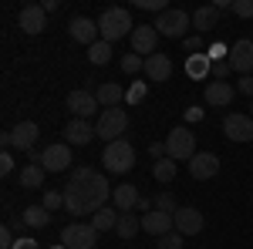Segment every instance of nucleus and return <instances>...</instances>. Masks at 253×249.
<instances>
[{
  "mask_svg": "<svg viewBox=\"0 0 253 249\" xmlns=\"http://www.w3.org/2000/svg\"><path fill=\"white\" fill-rule=\"evenodd\" d=\"M112 192L115 189L108 185V178L101 172H95L91 165H78L64 185V209L71 215H95L98 209L108 206Z\"/></svg>",
  "mask_w": 253,
  "mask_h": 249,
  "instance_id": "1",
  "label": "nucleus"
},
{
  "mask_svg": "<svg viewBox=\"0 0 253 249\" xmlns=\"http://www.w3.org/2000/svg\"><path fill=\"white\" fill-rule=\"evenodd\" d=\"M132 31H135V24H132V17H128L125 7H108V10H101V17H98V34H101V40L115 44V40H122V37H132Z\"/></svg>",
  "mask_w": 253,
  "mask_h": 249,
  "instance_id": "2",
  "label": "nucleus"
},
{
  "mask_svg": "<svg viewBox=\"0 0 253 249\" xmlns=\"http://www.w3.org/2000/svg\"><path fill=\"white\" fill-rule=\"evenodd\" d=\"M101 162H105V169L112 175H125V172H132V165H135V148H132L125 138H118L112 145H105Z\"/></svg>",
  "mask_w": 253,
  "mask_h": 249,
  "instance_id": "3",
  "label": "nucleus"
},
{
  "mask_svg": "<svg viewBox=\"0 0 253 249\" xmlns=\"http://www.w3.org/2000/svg\"><path fill=\"white\" fill-rule=\"evenodd\" d=\"M125 128H128V111L125 108H101V115H98L95 121V132L112 145V142H118L122 135H125Z\"/></svg>",
  "mask_w": 253,
  "mask_h": 249,
  "instance_id": "4",
  "label": "nucleus"
},
{
  "mask_svg": "<svg viewBox=\"0 0 253 249\" xmlns=\"http://www.w3.org/2000/svg\"><path fill=\"white\" fill-rule=\"evenodd\" d=\"M159 31V37H186V31L193 27V14H186V10H166V14H159L156 24H152Z\"/></svg>",
  "mask_w": 253,
  "mask_h": 249,
  "instance_id": "5",
  "label": "nucleus"
},
{
  "mask_svg": "<svg viewBox=\"0 0 253 249\" xmlns=\"http://www.w3.org/2000/svg\"><path fill=\"white\" fill-rule=\"evenodd\" d=\"M38 135H41V128H38V121H17L10 132L3 135V148L10 152V148H20V152H31L34 145H38Z\"/></svg>",
  "mask_w": 253,
  "mask_h": 249,
  "instance_id": "6",
  "label": "nucleus"
},
{
  "mask_svg": "<svg viewBox=\"0 0 253 249\" xmlns=\"http://www.w3.org/2000/svg\"><path fill=\"white\" fill-rule=\"evenodd\" d=\"M95 243H98V232L91 222H71V226L61 229V246L68 249H95Z\"/></svg>",
  "mask_w": 253,
  "mask_h": 249,
  "instance_id": "7",
  "label": "nucleus"
},
{
  "mask_svg": "<svg viewBox=\"0 0 253 249\" xmlns=\"http://www.w3.org/2000/svg\"><path fill=\"white\" fill-rule=\"evenodd\" d=\"M166 152L172 162H189L196 155V135L189 128H172L169 138H166Z\"/></svg>",
  "mask_w": 253,
  "mask_h": 249,
  "instance_id": "8",
  "label": "nucleus"
},
{
  "mask_svg": "<svg viewBox=\"0 0 253 249\" xmlns=\"http://www.w3.org/2000/svg\"><path fill=\"white\" fill-rule=\"evenodd\" d=\"M132 54H145V58H152V54H159L156 51V44H159V31L152 27V24H138L135 31H132Z\"/></svg>",
  "mask_w": 253,
  "mask_h": 249,
  "instance_id": "9",
  "label": "nucleus"
},
{
  "mask_svg": "<svg viewBox=\"0 0 253 249\" xmlns=\"http://www.w3.org/2000/svg\"><path fill=\"white\" fill-rule=\"evenodd\" d=\"M41 165H44V172H68V165H71V145L68 142L47 145L44 155H41Z\"/></svg>",
  "mask_w": 253,
  "mask_h": 249,
  "instance_id": "10",
  "label": "nucleus"
},
{
  "mask_svg": "<svg viewBox=\"0 0 253 249\" xmlns=\"http://www.w3.org/2000/svg\"><path fill=\"white\" fill-rule=\"evenodd\" d=\"M68 108H71L75 118H84V121L101 115V105H98V98L91 95V91H71V95H68Z\"/></svg>",
  "mask_w": 253,
  "mask_h": 249,
  "instance_id": "11",
  "label": "nucleus"
},
{
  "mask_svg": "<svg viewBox=\"0 0 253 249\" xmlns=\"http://www.w3.org/2000/svg\"><path fill=\"white\" fill-rule=\"evenodd\" d=\"M230 68H233L240 77H247L253 71V40L247 37V40H236L233 47H230Z\"/></svg>",
  "mask_w": 253,
  "mask_h": 249,
  "instance_id": "12",
  "label": "nucleus"
},
{
  "mask_svg": "<svg viewBox=\"0 0 253 249\" xmlns=\"http://www.w3.org/2000/svg\"><path fill=\"white\" fill-rule=\"evenodd\" d=\"M223 135L230 142H253V118L250 115H226L223 118Z\"/></svg>",
  "mask_w": 253,
  "mask_h": 249,
  "instance_id": "13",
  "label": "nucleus"
},
{
  "mask_svg": "<svg viewBox=\"0 0 253 249\" xmlns=\"http://www.w3.org/2000/svg\"><path fill=\"white\" fill-rule=\"evenodd\" d=\"M20 31L24 34H41L44 27H47V10L41 7V3H27V7H20Z\"/></svg>",
  "mask_w": 253,
  "mask_h": 249,
  "instance_id": "14",
  "label": "nucleus"
},
{
  "mask_svg": "<svg viewBox=\"0 0 253 249\" xmlns=\"http://www.w3.org/2000/svg\"><path fill=\"white\" fill-rule=\"evenodd\" d=\"M68 34H71V40H78V44H98V20H91V17H71L68 20Z\"/></svg>",
  "mask_w": 253,
  "mask_h": 249,
  "instance_id": "15",
  "label": "nucleus"
},
{
  "mask_svg": "<svg viewBox=\"0 0 253 249\" xmlns=\"http://www.w3.org/2000/svg\"><path fill=\"white\" fill-rule=\"evenodd\" d=\"M172 219H175V232H182V236L203 232V212L196 209V206H179Z\"/></svg>",
  "mask_w": 253,
  "mask_h": 249,
  "instance_id": "16",
  "label": "nucleus"
},
{
  "mask_svg": "<svg viewBox=\"0 0 253 249\" xmlns=\"http://www.w3.org/2000/svg\"><path fill=\"white\" fill-rule=\"evenodd\" d=\"M216 172H219V155H213V152H196L193 158H189V175H193V178H199V182L213 178Z\"/></svg>",
  "mask_w": 253,
  "mask_h": 249,
  "instance_id": "17",
  "label": "nucleus"
},
{
  "mask_svg": "<svg viewBox=\"0 0 253 249\" xmlns=\"http://www.w3.org/2000/svg\"><path fill=\"white\" fill-rule=\"evenodd\" d=\"M95 125H91V121H84V118H71V121H68V128H64V142H68V145H88V142H91V138H95Z\"/></svg>",
  "mask_w": 253,
  "mask_h": 249,
  "instance_id": "18",
  "label": "nucleus"
},
{
  "mask_svg": "<svg viewBox=\"0 0 253 249\" xmlns=\"http://www.w3.org/2000/svg\"><path fill=\"white\" fill-rule=\"evenodd\" d=\"M142 229L149 232V236H166V232H175V219L169 215V212H159L152 209L149 215H142Z\"/></svg>",
  "mask_w": 253,
  "mask_h": 249,
  "instance_id": "19",
  "label": "nucleus"
},
{
  "mask_svg": "<svg viewBox=\"0 0 253 249\" xmlns=\"http://www.w3.org/2000/svg\"><path fill=\"white\" fill-rule=\"evenodd\" d=\"M233 98H236V88L230 81H210L206 84V105L210 108H226Z\"/></svg>",
  "mask_w": 253,
  "mask_h": 249,
  "instance_id": "20",
  "label": "nucleus"
},
{
  "mask_svg": "<svg viewBox=\"0 0 253 249\" xmlns=\"http://www.w3.org/2000/svg\"><path fill=\"white\" fill-rule=\"evenodd\" d=\"M145 77L149 81H169L172 77V61L169 54H152V58H145Z\"/></svg>",
  "mask_w": 253,
  "mask_h": 249,
  "instance_id": "21",
  "label": "nucleus"
},
{
  "mask_svg": "<svg viewBox=\"0 0 253 249\" xmlns=\"http://www.w3.org/2000/svg\"><path fill=\"white\" fill-rule=\"evenodd\" d=\"M138 199H142V195H138V189H135V185H128V182H125V185H115V192H112V202H115L118 212L138 209Z\"/></svg>",
  "mask_w": 253,
  "mask_h": 249,
  "instance_id": "22",
  "label": "nucleus"
},
{
  "mask_svg": "<svg viewBox=\"0 0 253 249\" xmlns=\"http://www.w3.org/2000/svg\"><path fill=\"white\" fill-rule=\"evenodd\" d=\"M186 74L193 77V81L210 77L213 74V61H210V54H189V61H186Z\"/></svg>",
  "mask_w": 253,
  "mask_h": 249,
  "instance_id": "23",
  "label": "nucleus"
},
{
  "mask_svg": "<svg viewBox=\"0 0 253 249\" xmlns=\"http://www.w3.org/2000/svg\"><path fill=\"white\" fill-rule=\"evenodd\" d=\"M216 20H219V10L216 7H199V10H193V27L199 34H210L216 27Z\"/></svg>",
  "mask_w": 253,
  "mask_h": 249,
  "instance_id": "24",
  "label": "nucleus"
},
{
  "mask_svg": "<svg viewBox=\"0 0 253 249\" xmlns=\"http://www.w3.org/2000/svg\"><path fill=\"white\" fill-rule=\"evenodd\" d=\"M118 215L122 212L115 209V206H105V209H98L95 215H91V226H95V232H108L118 226Z\"/></svg>",
  "mask_w": 253,
  "mask_h": 249,
  "instance_id": "25",
  "label": "nucleus"
},
{
  "mask_svg": "<svg viewBox=\"0 0 253 249\" xmlns=\"http://www.w3.org/2000/svg\"><path fill=\"white\" fill-rule=\"evenodd\" d=\"M95 98H98L101 108H118V105L125 101V91H122L118 84H101V88L95 91Z\"/></svg>",
  "mask_w": 253,
  "mask_h": 249,
  "instance_id": "26",
  "label": "nucleus"
},
{
  "mask_svg": "<svg viewBox=\"0 0 253 249\" xmlns=\"http://www.w3.org/2000/svg\"><path fill=\"white\" fill-rule=\"evenodd\" d=\"M20 185H24V189H41V185H44V165H38V162L24 165V169H20Z\"/></svg>",
  "mask_w": 253,
  "mask_h": 249,
  "instance_id": "27",
  "label": "nucleus"
},
{
  "mask_svg": "<svg viewBox=\"0 0 253 249\" xmlns=\"http://www.w3.org/2000/svg\"><path fill=\"white\" fill-rule=\"evenodd\" d=\"M20 219H24V226H31V229H44V226L51 222V212L44 209V206H27Z\"/></svg>",
  "mask_w": 253,
  "mask_h": 249,
  "instance_id": "28",
  "label": "nucleus"
},
{
  "mask_svg": "<svg viewBox=\"0 0 253 249\" xmlns=\"http://www.w3.org/2000/svg\"><path fill=\"white\" fill-rule=\"evenodd\" d=\"M138 229H142V219H138V215H132V212H122V215H118L115 232L122 236V239H132Z\"/></svg>",
  "mask_w": 253,
  "mask_h": 249,
  "instance_id": "29",
  "label": "nucleus"
},
{
  "mask_svg": "<svg viewBox=\"0 0 253 249\" xmlns=\"http://www.w3.org/2000/svg\"><path fill=\"white\" fill-rule=\"evenodd\" d=\"M88 61H91V64H108V61H112V44H108V40L91 44V47H88Z\"/></svg>",
  "mask_w": 253,
  "mask_h": 249,
  "instance_id": "30",
  "label": "nucleus"
},
{
  "mask_svg": "<svg viewBox=\"0 0 253 249\" xmlns=\"http://www.w3.org/2000/svg\"><path fill=\"white\" fill-rule=\"evenodd\" d=\"M152 175H156V182H166V185H169V182L175 178V162H172V158L156 162V165H152Z\"/></svg>",
  "mask_w": 253,
  "mask_h": 249,
  "instance_id": "31",
  "label": "nucleus"
},
{
  "mask_svg": "<svg viewBox=\"0 0 253 249\" xmlns=\"http://www.w3.org/2000/svg\"><path fill=\"white\" fill-rule=\"evenodd\" d=\"M122 71H125V74H138V71H145V58H138V54H125V58H122Z\"/></svg>",
  "mask_w": 253,
  "mask_h": 249,
  "instance_id": "32",
  "label": "nucleus"
},
{
  "mask_svg": "<svg viewBox=\"0 0 253 249\" xmlns=\"http://www.w3.org/2000/svg\"><path fill=\"white\" fill-rule=\"evenodd\" d=\"M145 95H149V84H145V81H135V84L125 91V101H128V105H138V101H145Z\"/></svg>",
  "mask_w": 253,
  "mask_h": 249,
  "instance_id": "33",
  "label": "nucleus"
},
{
  "mask_svg": "<svg viewBox=\"0 0 253 249\" xmlns=\"http://www.w3.org/2000/svg\"><path fill=\"white\" fill-rule=\"evenodd\" d=\"M156 209H159V212H169V215H175L179 202H175V195H172V192H162V195L156 199Z\"/></svg>",
  "mask_w": 253,
  "mask_h": 249,
  "instance_id": "34",
  "label": "nucleus"
},
{
  "mask_svg": "<svg viewBox=\"0 0 253 249\" xmlns=\"http://www.w3.org/2000/svg\"><path fill=\"white\" fill-rule=\"evenodd\" d=\"M156 246L159 249H182V232H166V236H159Z\"/></svg>",
  "mask_w": 253,
  "mask_h": 249,
  "instance_id": "35",
  "label": "nucleus"
},
{
  "mask_svg": "<svg viewBox=\"0 0 253 249\" xmlns=\"http://www.w3.org/2000/svg\"><path fill=\"white\" fill-rule=\"evenodd\" d=\"M47 212H54V209H64V192H44V202H41Z\"/></svg>",
  "mask_w": 253,
  "mask_h": 249,
  "instance_id": "36",
  "label": "nucleus"
},
{
  "mask_svg": "<svg viewBox=\"0 0 253 249\" xmlns=\"http://www.w3.org/2000/svg\"><path fill=\"white\" fill-rule=\"evenodd\" d=\"M230 74H233L230 61H213V81H226Z\"/></svg>",
  "mask_w": 253,
  "mask_h": 249,
  "instance_id": "37",
  "label": "nucleus"
},
{
  "mask_svg": "<svg viewBox=\"0 0 253 249\" xmlns=\"http://www.w3.org/2000/svg\"><path fill=\"white\" fill-rule=\"evenodd\" d=\"M233 14H236V17H253V0H236Z\"/></svg>",
  "mask_w": 253,
  "mask_h": 249,
  "instance_id": "38",
  "label": "nucleus"
},
{
  "mask_svg": "<svg viewBox=\"0 0 253 249\" xmlns=\"http://www.w3.org/2000/svg\"><path fill=\"white\" fill-rule=\"evenodd\" d=\"M138 7H142V10H156V14H166V10H169L166 0H138Z\"/></svg>",
  "mask_w": 253,
  "mask_h": 249,
  "instance_id": "39",
  "label": "nucleus"
},
{
  "mask_svg": "<svg viewBox=\"0 0 253 249\" xmlns=\"http://www.w3.org/2000/svg\"><path fill=\"white\" fill-rule=\"evenodd\" d=\"M236 91H240V95H247V98H253V74L240 77V81H236Z\"/></svg>",
  "mask_w": 253,
  "mask_h": 249,
  "instance_id": "40",
  "label": "nucleus"
},
{
  "mask_svg": "<svg viewBox=\"0 0 253 249\" xmlns=\"http://www.w3.org/2000/svg\"><path fill=\"white\" fill-rule=\"evenodd\" d=\"M149 155H152L156 162H162V158H169V152H166V142H152V145H149Z\"/></svg>",
  "mask_w": 253,
  "mask_h": 249,
  "instance_id": "41",
  "label": "nucleus"
},
{
  "mask_svg": "<svg viewBox=\"0 0 253 249\" xmlns=\"http://www.w3.org/2000/svg\"><path fill=\"white\" fill-rule=\"evenodd\" d=\"M14 243H17V239H14V232L3 226V229H0V249H14Z\"/></svg>",
  "mask_w": 253,
  "mask_h": 249,
  "instance_id": "42",
  "label": "nucleus"
},
{
  "mask_svg": "<svg viewBox=\"0 0 253 249\" xmlns=\"http://www.w3.org/2000/svg\"><path fill=\"white\" fill-rule=\"evenodd\" d=\"M182 47H186V51H193V54H199V47H203V37H199V34H193V37L182 40Z\"/></svg>",
  "mask_w": 253,
  "mask_h": 249,
  "instance_id": "43",
  "label": "nucleus"
},
{
  "mask_svg": "<svg viewBox=\"0 0 253 249\" xmlns=\"http://www.w3.org/2000/svg\"><path fill=\"white\" fill-rule=\"evenodd\" d=\"M0 172H3V175H10V172H14V155H10V152H3V155H0Z\"/></svg>",
  "mask_w": 253,
  "mask_h": 249,
  "instance_id": "44",
  "label": "nucleus"
},
{
  "mask_svg": "<svg viewBox=\"0 0 253 249\" xmlns=\"http://www.w3.org/2000/svg\"><path fill=\"white\" fill-rule=\"evenodd\" d=\"M14 249H41L38 239H31V236H20L17 243H14Z\"/></svg>",
  "mask_w": 253,
  "mask_h": 249,
  "instance_id": "45",
  "label": "nucleus"
},
{
  "mask_svg": "<svg viewBox=\"0 0 253 249\" xmlns=\"http://www.w3.org/2000/svg\"><path fill=\"white\" fill-rule=\"evenodd\" d=\"M223 54H230V51H226L223 44H213V47H210V61H226Z\"/></svg>",
  "mask_w": 253,
  "mask_h": 249,
  "instance_id": "46",
  "label": "nucleus"
},
{
  "mask_svg": "<svg viewBox=\"0 0 253 249\" xmlns=\"http://www.w3.org/2000/svg\"><path fill=\"white\" fill-rule=\"evenodd\" d=\"M41 7H44V10L51 14V10H58V0H41Z\"/></svg>",
  "mask_w": 253,
  "mask_h": 249,
  "instance_id": "47",
  "label": "nucleus"
},
{
  "mask_svg": "<svg viewBox=\"0 0 253 249\" xmlns=\"http://www.w3.org/2000/svg\"><path fill=\"white\" fill-rule=\"evenodd\" d=\"M186 118H189V121H199V118H203V108H189V115H186Z\"/></svg>",
  "mask_w": 253,
  "mask_h": 249,
  "instance_id": "48",
  "label": "nucleus"
},
{
  "mask_svg": "<svg viewBox=\"0 0 253 249\" xmlns=\"http://www.w3.org/2000/svg\"><path fill=\"white\" fill-rule=\"evenodd\" d=\"M250 118H253V98H250Z\"/></svg>",
  "mask_w": 253,
  "mask_h": 249,
  "instance_id": "49",
  "label": "nucleus"
},
{
  "mask_svg": "<svg viewBox=\"0 0 253 249\" xmlns=\"http://www.w3.org/2000/svg\"><path fill=\"white\" fill-rule=\"evenodd\" d=\"M54 249H68V246H54Z\"/></svg>",
  "mask_w": 253,
  "mask_h": 249,
  "instance_id": "50",
  "label": "nucleus"
},
{
  "mask_svg": "<svg viewBox=\"0 0 253 249\" xmlns=\"http://www.w3.org/2000/svg\"><path fill=\"white\" fill-rule=\"evenodd\" d=\"M250 40H253V34H250Z\"/></svg>",
  "mask_w": 253,
  "mask_h": 249,
  "instance_id": "51",
  "label": "nucleus"
}]
</instances>
